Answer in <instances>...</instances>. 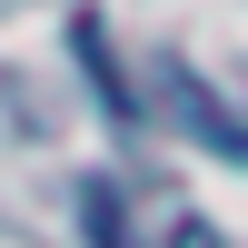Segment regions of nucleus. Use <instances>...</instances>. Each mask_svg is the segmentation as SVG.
<instances>
[{
  "label": "nucleus",
  "mask_w": 248,
  "mask_h": 248,
  "mask_svg": "<svg viewBox=\"0 0 248 248\" xmlns=\"http://www.w3.org/2000/svg\"><path fill=\"white\" fill-rule=\"evenodd\" d=\"M179 248H218V238H209V229H179Z\"/></svg>",
  "instance_id": "1"
}]
</instances>
